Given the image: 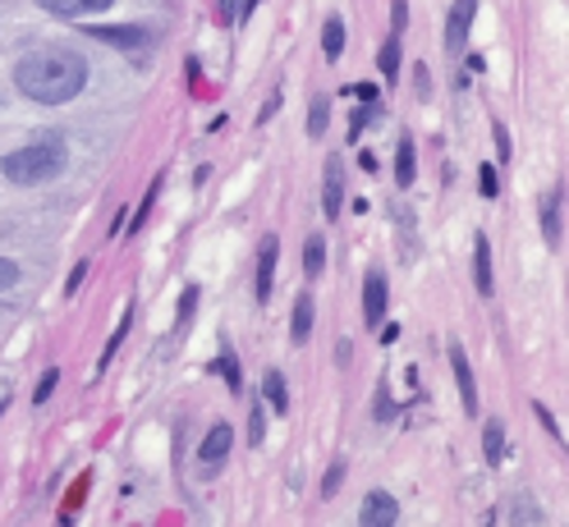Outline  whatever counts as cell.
Segmentation results:
<instances>
[{"instance_id":"7a4b0ae2","label":"cell","mask_w":569,"mask_h":527,"mask_svg":"<svg viewBox=\"0 0 569 527\" xmlns=\"http://www.w3.org/2000/svg\"><path fill=\"white\" fill-rule=\"evenodd\" d=\"M64 161H69V152H64V143L60 138H38V143H28V148H19V152H10L6 161H0V174H6L10 184H23V189H32V184H51L56 174L64 170Z\"/></svg>"},{"instance_id":"30bf717a","label":"cell","mask_w":569,"mask_h":527,"mask_svg":"<svg viewBox=\"0 0 569 527\" xmlns=\"http://www.w3.org/2000/svg\"><path fill=\"white\" fill-rule=\"evenodd\" d=\"M47 14H60V19H79V14H101L111 10L116 0H38Z\"/></svg>"},{"instance_id":"1f68e13d","label":"cell","mask_w":569,"mask_h":527,"mask_svg":"<svg viewBox=\"0 0 569 527\" xmlns=\"http://www.w3.org/2000/svg\"><path fill=\"white\" fill-rule=\"evenodd\" d=\"M349 92H353V97H359V101H377V88H372V83H353Z\"/></svg>"},{"instance_id":"277c9868","label":"cell","mask_w":569,"mask_h":527,"mask_svg":"<svg viewBox=\"0 0 569 527\" xmlns=\"http://www.w3.org/2000/svg\"><path fill=\"white\" fill-rule=\"evenodd\" d=\"M473 14H478V0H455L450 6V14H446V51H465Z\"/></svg>"},{"instance_id":"d6a6232c","label":"cell","mask_w":569,"mask_h":527,"mask_svg":"<svg viewBox=\"0 0 569 527\" xmlns=\"http://www.w3.org/2000/svg\"><path fill=\"white\" fill-rule=\"evenodd\" d=\"M340 477H345V468H331V473H327V496H336V486H340Z\"/></svg>"},{"instance_id":"7c38bea8","label":"cell","mask_w":569,"mask_h":527,"mask_svg":"<svg viewBox=\"0 0 569 527\" xmlns=\"http://www.w3.org/2000/svg\"><path fill=\"white\" fill-rule=\"evenodd\" d=\"M340 206H345V180H340V165L331 161L327 174H322V211L336 221V211H340Z\"/></svg>"},{"instance_id":"4dcf8cb0","label":"cell","mask_w":569,"mask_h":527,"mask_svg":"<svg viewBox=\"0 0 569 527\" xmlns=\"http://www.w3.org/2000/svg\"><path fill=\"white\" fill-rule=\"evenodd\" d=\"M193 303H198V290L189 285V290H184V303H180V326H184L189 316H193Z\"/></svg>"},{"instance_id":"5bb4252c","label":"cell","mask_w":569,"mask_h":527,"mask_svg":"<svg viewBox=\"0 0 569 527\" xmlns=\"http://www.w3.org/2000/svg\"><path fill=\"white\" fill-rule=\"evenodd\" d=\"M290 335H295V344H308V335H312V298H308V294H299V298H295V322H290Z\"/></svg>"},{"instance_id":"4316f807","label":"cell","mask_w":569,"mask_h":527,"mask_svg":"<svg viewBox=\"0 0 569 527\" xmlns=\"http://www.w3.org/2000/svg\"><path fill=\"white\" fill-rule=\"evenodd\" d=\"M262 436H267V413H262V399H258L253 404V427H248V440L262 445Z\"/></svg>"},{"instance_id":"ac0fdd59","label":"cell","mask_w":569,"mask_h":527,"mask_svg":"<svg viewBox=\"0 0 569 527\" xmlns=\"http://www.w3.org/2000/svg\"><path fill=\"white\" fill-rule=\"evenodd\" d=\"M322 262H327V243H322V234H312L308 249H303V271L317 280V275H322Z\"/></svg>"},{"instance_id":"7402d4cb","label":"cell","mask_w":569,"mask_h":527,"mask_svg":"<svg viewBox=\"0 0 569 527\" xmlns=\"http://www.w3.org/2000/svg\"><path fill=\"white\" fill-rule=\"evenodd\" d=\"M327 120H331V105H327V97H317V101H312V115H308V133L322 138V133H327Z\"/></svg>"},{"instance_id":"9c48e42d","label":"cell","mask_w":569,"mask_h":527,"mask_svg":"<svg viewBox=\"0 0 569 527\" xmlns=\"http://www.w3.org/2000/svg\"><path fill=\"white\" fill-rule=\"evenodd\" d=\"M276 262H280V239L267 234L262 239V257H258V298L262 303L271 298V285H276Z\"/></svg>"},{"instance_id":"8992f818","label":"cell","mask_w":569,"mask_h":527,"mask_svg":"<svg viewBox=\"0 0 569 527\" xmlns=\"http://www.w3.org/2000/svg\"><path fill=\"white\" fill-rule=\"evenodd\" d=\"M230 440H234L230 422H217V427L207 432V440H202V449H198V459H202V468H207V473L226 464V454H230Z\"/></svg>"},{"instance_id":"52a82bcc","label":"cell","mask_w":569,"mask_h":527,"mask_svg":"<svg viewBox=\"0 0 569 527\" xmlns=\"http://www.w3.org/2000/svg\"><path fill=\"white\" fill-rule=\"evenodd\" d=\"M450 367H455V381H459V399H465V408L478 417V381H473V367H469L459 344H450Z\"/></svg>"},{"instance_id":"484cf974","label":"cell","mask_w":569,"mask_h":527,"mask_svg":"<svg viewBox=\"0 0 569 527\" xmlns=\"http://www.w3.org/2000/svg\"><path fill=\"white\" fill-rule=\"evenodd\" d=\"M56 381H60V372L51 367V372H47V376L38 381V391H32V404H38V408H42V404L51 399V391H56Z\"/></svg>"},{"instance_id":"3957f363","label":"cell","mask_w":569,"mask_h":527,"mask_svg":"<svg viewBox=\"0 0 569 527\" xmlns=\"http://www.w3.org/2000/svg\"><path fill=\"white\" fill-rule=\"evenodd\" d=\"M92 42H106V47H116V51H129V55H142V51H152V32L148 28H124V23H116V28H106V23H92V28H83Z\"/></svg>"},{"instance_id":"8fae6325","label":"cell","mask_w":569,"mask_h":527,"mask_svg":"<svg viewBox=\"0 0 569 527\" xmlns=\"http://www.w3.org/2000/svg\"><path fill=\"white\" fill-rule=\"evenodd\" d=\"M542 239L551 243V249H560V243H565V216H560V193L542 197Z\"/></svg>"},{"instance_id":"f1b7e54d","label":"cell","mask_w":569,"mask_h":527,"mask_svg":"<svg viewBox=\"0 0 569 527\" xmlns=\"http://www.w3.org/2000/svg\"><path fill=\"white\" fill-rule=\"evenodd\" d=\"M83 275H88V262H79L74 271H69V280H64V294H79V285H83Z\"/></svg>"},{"instance_id":"d4e9b609","label":"cell","mask_w":569,"mask_h":527,"mask_svg":"<svg viewBox=\"0 0 569 527\" xmlns=\"http://www.w3.org/2000/svg\"><path fill=\"white\" fill-rule=\"evenodd\" d=\"M478 189H482V197H496V193H501V174H496L491 165H482L478 170Z\"/></svg>"},{"instance_id":"9a60e30c","label":"cell","mask_w":569,"mask_h":527,"mask_svg":"<svg viewBox=\"0 0 569 527\" xmlns=\"http://www.w3.org/2000/svg\"><path fill=\"white\" fill-rule=\"evenodd\" d=\"M413 174H418V165H413V143H409V138H400V148H396V184L409 189Z\"/></svg>"},{"instance_id":"cb8c5ba5","label":"cell","mask_w":569,"mask_h":527,"mask_svg":"<svg viewBox=\"0 0 569 527\" xmlns=\"http://www.w3.org/2000/svg\"><path fill=\"white\" fill-rule=\"evenodd\" d=\"M381 74H386V79L400 74V38H390V42L381 47Z\"/></svg>"},{"instance_id":"6da1fadb","label":"cell","mask_w":569,"mask_h":527,"mask_svg":"<svg viewBox=\"0 0 569 527\" xmlns=\"http://www.w3.org/2000/svg\"><path fill=\"white\" fill-rule=\"evenodd\" d=\"M14 88L28 101H42V105H64L74 101L88 88V60L79 51H64V47H42V51H28L14 64Z\"/></svg>"},{"instance_id":"e0dca14e","label":"cell","mask_w":569,"mask_h":527,"mask_svg":"<svg viewBox=\"0 0 569 527\" xmlns=\"http://www.w3.org/2000/svg\"><path fill=\"white\" fill-rule=\"evenodd\" d=\"M322 51H327L331 64L345 55V23H340V19H327V28H322Z\"/></svg>"},{"instance_id":"5b68a950","label":"cell","mask_w":569,"mask_h":527,"mask_svg":"<svg viewBox=\"0 0 569 527\" xmlns=\"http://www.w3.org/2000/svg\"><path fill=\"white\" fill-rule=\"evenodd\" d=\"M386 303H390L386 275L372 271V275L363 280V322H368V326H381V322H386Z\"/></svg>"},{"instance_id":"603a6c76","label":"cell","mask_w":569,"mask_h":527,"mask_svg":"<svg viewBox=\"0 0 569 527\" xmlns=\"http://www.w3.org/2000/svg\"><path fill=\"white\" fill-rule=\"evenodd\" d=\"M129 326H133V312H124V322H120V331L111 335V344H106V354H101V363H97V372H106V367H111V358H116V348L124 344V335H129Z\"/></svg>"},{"instance_id":"83f0119b","label":"cell","mask_w":569,"mask_h":527,"mask_svg":"<svg viewBox=\"0 0 569 527\" xmlns=\"http://www.w3.org/2000/svg\"><path fill=\"white\" fill-rule=\"evenodd\" d=\"M14 280H19V266H14L10 257H0V290H10Z\"/></svg>"},{"instance_id":"44dd1931","label":"cell","mask_w":569,"mask_h":527,"mask_svg":"<svg viewBox=\"0 0 569 527\" xmlns=\"http://www.w3.org/2000/svg\"><path fill=\"white\" fill-rule=\"evenodd\" d=\"M258 0H221V23H243L248 14H253Z\"/></svg>"},{"instance_id":"f546056e","label":"cell","mask_w":569,"mask_h":527,"mask_svg":"<svg viewBox=\"0 0 569 527\" xmlns=\"http://www.w3.org/2000/svg\"><path fill=\"white\" fill-rule=\"evenodd\" d=\"M538 417H542V427H547V432H551L556 440H565V436H560V422L551 417V408H547V404H538Z\"/></svg>"},{"instance_id":"ffe728a7","label":"cell","mask_w":569,"mask_h":527,"mask_svg":"<svg viewBox=\"0 0 569 527\" xmlns=\"http://www.w3.org/2000/svg\"><path fill=\"white\" fill-rule=\"evenodd\" d=\"M262 391H267L271 408H276V413H284V404H290V395H284V376H280V372H267V381H262Z\"/></svg>"},{"instance_id":"ba28073f","label":"cell","mask_w":569,"mask_h":527,"mask_svg":"<svg viewBox=\"0 0 569 527\" xmlns=\"http://www.w3.org/2000/svg\"><path fill=\"white\" fill-rule=\"evenodd\" d=\"M359 518H363V527H390L400 518V505L386 496V490H372V496L363 500V509H359Z\"/></svg>"},{"instance_id":"836d02e7","label":"cell","mask_w":569,"mask_h":527,"mask_svg":"<svg viewBox=\"0 0 569 527\" xmlns=\"http://www.w3.org/2000/svg\"><path fill=\"white\" fill-rule=\"evenodd\" d=\"M405 19H409V10H405V0H396V32L405 28Z\"/></svg>"},{"instance_id":"d6986e66","label":"cell","mask_w":569,"mask_h":527,"mask_svg":"<svg viewBox=\"0 0 569 527\" xmlns=\"http://www.w3.org/2000/svg\"><path fill=\"white\" fill-rule=\"evenodd\" d=\"M217 372L226 376V385H230V391H234V395L243 391V381H239V358H234V348H230V344L221 348V358H217Z\"/></svg>"},{"instance_id":"2e32d148","label":"cell","mask_w":569,"mask_h":527,"mask_svg":"<svg viewBox=\"0 0 569 527\" xmlns=\"http://www.w3.org/2000/svg\"><path fill=\"white\" fill-rule=\"evenodd\" d=\"M506 459V427L501 417H487V464H501Z\"/></svg>"},{"instance_id":"4fadbf2b","label":"cell","mask_w":569,"mask_h":527,"mask_svg":"<svg viewBox=\"0 0 569 527\" xmlns=\"http://www.w3.org/2000/svg\"><path fill=\"white\" fill-rule=\"evenodd\" d=\"M473 280H478L482 294H491V243H487V234H478V243H473Z\"/></svg>"}]
</instances>
